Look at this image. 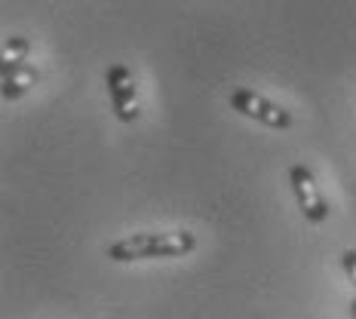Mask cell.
Returning <instances> with one entry per match:
<instances>
[{"mask_svg": "<svg viewBox=\"0 0 356 319\" xmlns=\"http://www.w3.org/2000/svg\"><path fill=\"white\" fill-rule=\"evenodd\" d=\"M197 249V236L191 231H160V234H132L111 243L108 258L114 264L154 261V258H184Z\"/></svg>", "mask_w": 356, "mask_h": 319, "instance_id": "cell-1", "label": "cell"}, {"mask_svg": "<svg viewBox=\"0 0 356 319\" xmlns=\"http://www.w3.org/2000/svg\"><path fill=\"white\" fill-rule=\"evenodd\" d=\"M347 307H350V316L356 319V295H353V298H350V304H347Z\"/></svg>", "mask_w": 356, "mask_h": 319, "instance_id": "cell-8", "label": "cell"}, {"mask_svg": "<svg viewBox=\"0 0 356 319\" xmlns=\"http://www.w3.org/2000/svg\"><path fill=\"white\" fill-rule=\"evenodd\" d=\"M341 267H344L347 279L353 283V292H356V249H344V252H341Z\"/></svg>", "mask_w": 356, "mask_h": 319, "instance_id": "cell-7", "label": "cell"}, {"mask_svg": "<svg viewBox=\"0 0 356 319\" xmlns=\"http://www.w3.org/2000/svg\"><path fill=\"white\" fill-rule=\"evenodd\" d=\"M289 184H292L295 203H298L304 218H307L310 224H323V221L329 218V199L323 197L314 172H310L304 163H295V166L289 169Z\"/></svg>", "mask_w": 356, "mask_h": 319, "instance_id": "cell-3", "label": "cell"}, {"mask_svg": "<svg viewBox=\"0 0 356 319\" xmlns=\"http://www.w3.org/2000/svg\"><path fill=\"white\" fill-rule=\"evenodd\" d=\"M108 95H111V111L120 123L138 120V99H136V80L126 65H111L105 74Z\"/></svg>", "mask_w": 356, "mask_h": 319, "instance_id": "cell-4", "label": "cell"}, {"mask_svg": "<svg viewBox=\"0 0 356 319\" xmlns=\"http://www.w3.org/2000/svg\"><path fill=\"white\" fill-rule=\"evenodd\" d=\"M227 105H231L236 114L249 117V120L261 123L267 129H289V126L295 123L286 108H280L277 101L264 99L261 92H255V89H249V86H236L234 92L227 95Z\"/></svg>", "mask_w": 356, "mask_h": 319, "instance_id": "cell-2", "label": "cell"}, {"mask_svg": "<svg viewBox=\"0 0 356 319\" xmlns=\"http://www.w3.org/2000/svg\"><path fill=\"white\" fill-rule=\"evenodd\" d=\"M40 83V71L34 68L31 62H22V65H0V95L3 101H16L25 92Z\"/></svg>", "mask_w": 356, "mask_h": 319, "instance_id": "cell-5", "label": "cell"}, {"mask_svg": "<svg viewBox=\"0 0 356 319\" xmlns=\"http://www.w3.org/2000/svg\"><path fill=\"white\" fill-rule=\"evenodd\" d=\"M28 53H31V40L28 37H10L0 49V62L3 65H22L28 62Z\"/></svg>", "mask_w": 356, "mask_h": 319, "instance_id": "cell-6", "label": "cell"}]
</instances>
